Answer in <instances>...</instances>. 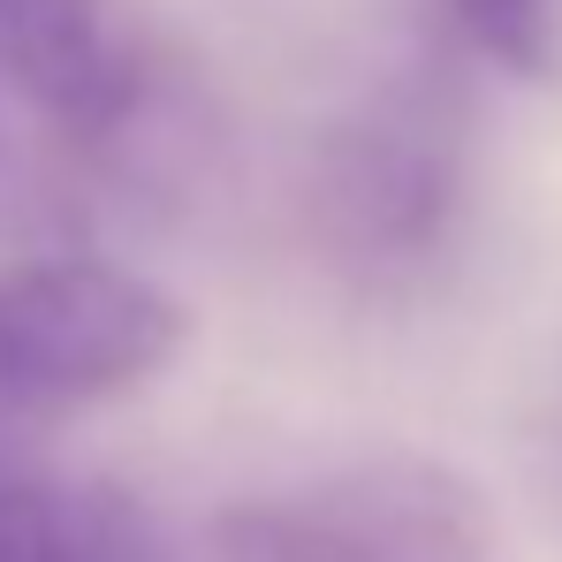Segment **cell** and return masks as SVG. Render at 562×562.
I'll use <instances>...</instances> for the list:
<instances>
[{
  "instance_id": "1",
  "label": "cell",
  "mask_w": 562,
  "mask_h": 562,
  "mask_svg": "<svg viewBox=\"0 0 562 562\" xmlns=\"http://www.w3.org/2000/svg\"><path fill=\"white\" fill-rule=\"evenodd\" d=\"M190 312L106 259H31L0 274V426L92 411L176 366Z\"/></svg>"
},
{
  "instance_id": "2",
  "label": "cell",
  "mask_w": 562,
  "mask_h": 562,
  "mask_svg": "<svg viewBox=\"0 0 562 562\" xmlns=\"http://www.w3.org/2000/svg\"><path fill=\"white\" fill-rule=\"evenodd\" d=\"M228 562H502L494 502L441 457H366L221 517Z\"/></svg>"
},
{
  "instance_id": "3",
  "label": "cell",
  "mask_w": 562,
  "mask_h": 562,
  "mask_svg": "<svg viewBox=\"0 0 562 562\" xmlns=\"http://www.w3.org/2000/svg\"><path fill=\"white\" fill-rule=\"evenodd\" d=\"M0 69L61 122H106L130 99L99 0H0Z\"/></svg>"
},
{
  "instance_id": "4",
  "label": "cell",
  "mask_w": 562,
  "mask_h": 562,
  "mask_svg": "<svg viewBox=\"0 0 562 562\" xmlns=\"http://www.w3.org/2000/svg\"><path fill=\"white\" fill-rule=\"evenodd\" d=\"M0 562H168V555L130 502L0 464Z\"/></svg>"
},
{
  "instance_id": "5",
  "label": "cell",
  "mask_w": 562,
  "mask_h": 562,
  "mask_svg": "<svg viewBox=\"0 0 562 562\" xmlns=\"http://www.w3.org/2000/svg\"><path fill=\"white\" fill-rule=\"evenodd\" d=\"M449 15L494 69L525 85H548L562 69V0H449Z\"/></svg>"
}]
</instances>
